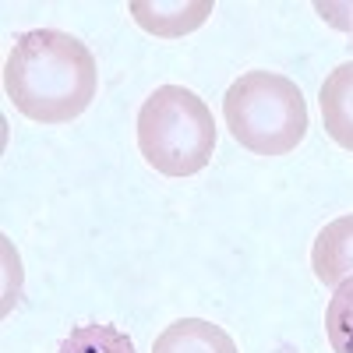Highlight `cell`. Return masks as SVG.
<instances>
[{
  "label": "cell",
  "instance_id": "52a82bcc",
  "mask_svg": "<svg viewBox=\"0 0 353 353\" xmlns=\"http://www.w3.org/2000/svg\"><path fill=\"white\" fill-rule=\"evenodd\" d=\"M152 353H241L233 336L205 318H181L166 325Z\"/></svg>",
  "mask_w": 353,
  "mask_h": 353
},
{
  "label": "cell",
  "instance_id": "7a4b0ae2",
  "mask_svg": "<svg viewBox=\"0 0 353 353\" xmlns=\"http://www.w3.org/2000/svg\"><path fill=\"white\" fill-rule=\"evenodd\" d=\"M216 149V121L184 85H159L138 110V152L163 176L201 173Z\"/></svg>",
  "mask_w": 353,
  "mask_h": 353
},
{
  "label": "cell",
  "instance_id": "277c9868",
  "mask_svg": "<svg viewBox=\"0 0 353 353\" xmlns=\"http://www.w3.org/2000/svg\"><path fill=\"white\" fill-rule=\"evenodd\" d=\"M212 8H216L212 0H131L128 4L131 18L159 39H176L194 32L212 14Z\"/></svg>",
  "mask_w": 353,
  "mask_h": 353
},
{
  "label": "cell",
  "instance_id": "ba28073f",
  "mask_svg": "<svg viewBox=\"0 0 353 353\" xmlns=\"http://www.w3.org/2000/svg\"><path fill=\"white\" fill-rule=\"evenodd\" d=\"M57 353H138L131 336L121 332L117 325H78L64 336V343L57 346Z\"/></svg>",
  "mask_w": 353,
  "mask_h": 353
},
{
  "label": "cell",
  "instance_id": "6da1fadb",
  "mask_svg": "<svg viewBox=\"0 0 353 353\" xmlns=\"http://www.w3.org/2000/svg\"><path fill=\"white\" fill-rule=\"evenodd\" d=\"M99 88L96 57L61 28H28L14 36L4 64V92L36 124H68L88 110Z\"/></svg>",
  "mask_w": 353,
  "mask_h": 353
},
{
  "label": "cell",
  "instance_id": "3957f363",
  "mask_svg": "<svg viewBox=\"0 0 353 353\" xmlns=\"http://www.w3.org/2000/svg\"><path fill=\"white\" fill-rule=\"evenodd\" d=\"M223 121L248 152L286 156L307 134V103L286 74L248 71L226 88Z\"/></svg>",
  "mask_w": 353,
  "mask_h": 353
},
{
  "label": "cell",
  "instance_id": "5b68a950",
  "mask_svg": "<svg viewBox=\"0 0 353 353\" xmlns=\"http://www.w3.org/2000/svg\"><path fill=\"white\" fill-rule=\"evenodd\" d=\"M311 269L325 286H339L353 276V212L321 226L311 248Z\"/></svg>",
  "mask_w": 353,
  "mask_h": 353
},
{
  "label": "cell",
  "instance_id": "8992f818",
  "mask_svg": "<svg viewBox=\"0 0 353 353\" xmlns=\"http://www.w3.org/2000/svg\"><path fill=\"white\" fill-rule=\"evenodd\" d=\"M321 124L329 138L353 152V61L339 64L321 85Z\"/></svg>",
  "mask_w": 353,
  "mask_h": 353
},
{
  "label": "cell",
  "instance_id": "9c48e42d",
  "mask_svg": "<svg viewBox=\"0 0 353 353\" xmlns=\"http://www.w3.org/2000/svg\"><path fill=\"white\" fill-rule=\"evenodd\" d=\"M325 336L332 353H353V276L336 286L325 307Z\"/></svg>",
  "mask_w": 353,
  "mask_h": 353
}]
</instances>
